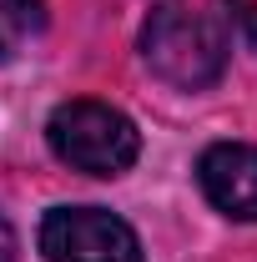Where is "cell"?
Wrapping results in <instances>:
<instances>
[{
    "label": "cell",
    "mask_w": 257,
    "mask_h": 262,
    "mask_svg": "<svg viewBox=\"0 0 257 262\" xmlns=\"http://www.w3.org/2000/svg\"><path fill=\"white\" fill-rule=\"evenodd\" d=\"M197 182L222 217L257 222V146H242V141L207 146L197 162Z\"/></svg>",
    "instance_id": "obj_4"
},
{
    "label": "cell",
    "mask_w": 257,
    "mask_h": 262,
    "mask_svg": "<svg viewBox=\"0 0 257 262\" xmlns=\"http://www.w3.org/2000/svg\"><path fill=\"white\" fill-rule=\"evenodd\" d=\"M46 136H51V151L66 166L86 171V177H121L141 151V131L131 126V116L106 106V101H66V106H56Z\"/></svg>",
    "instance_id": "obj_1"
},
{
    "label": "cell",
    "mask_w": 257,
    "mask_h": 262,
    "mask_svg": "<svg viewBox=\"0 0 257 262\" xmlns=\"http://www.w3.org/2000/svg\"><path fill=\"white\" fill-rule=\"evenodd\" d=\"M141 56H146V66L157 71L161 81L187 86V91H202V86H212V81L222 76L227 40L212 31L202 15L166 5V10H157V15L146 20V31H141Z\"/></svg>",
    "instance_id": "obj_2"
},
{
    "label": "cell",
    "mask_w": 257,
    "mask_h": 262,
    "mask_svg": "<svg viewBox=\"0 0 257 262\" xmlns=\"http://www.w3.org/2000/svg\"><path fill=\"white\" fill-rule=\"evenodd\" d=\"M15 5H35V0H15Z\"/></svg>",
    "instance_id": "obj_6"
},
{
    "label": "cell",
    "mask_w": 257,
    "mask_h": 262,
    "mask_svg": "<svg viewBox=\"0 0 257 262\" xmlns=\"http://www.w3.org/2000/svg\"><path fill=\"white\" fill-rule=\"evenodd\" d=\"M0 262H15V232L5 217H0Z\"/></svg>",
    "instance_id": "obj_5"
},
{
    "label": "cell",
    "mask_w": 257,
    "mask_h": 262,
    "mask_svg": "<svg viewBox=\"0 0 257 262\" xmlns=\"http://www.w3.org/2000/svg\"><path fill=\"white\" fill-rule=\"evenodd\" d=\"M40 252L51 262H141V242L106 207H51L40 222Z\"/></svg>",
    "instance_id": "obj_3"
}]
</instances>
